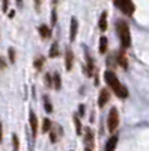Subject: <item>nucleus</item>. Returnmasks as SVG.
Wrapping results in <instances>:
<instances>
[{
  "instance_id": "nucleus-9",
  "label": "nucleus",
  "mask_w": 149,
  "mask_h": 151,
  "mask_svg": "<svg viewBox=\"0 0 149 151\" xmlns=\"http://www.w3.org/2000/svg\"><path fill=\"white\" fill-rule=\"evenodd\" d=\"M72 62H74V56H72V52L68 48L66 53H65V67H66L68 71L72 68Z\"/></svg>"
},
{
  "instance_id": "nucleus-3",
  "label": "nucleus",
  "mask_w": 149,
  "mask_h": 151,
  "mask_svg": "<svg viewBox=\"0 0 149 151\" xmlns=\"http://www.w3.org/2000/svg\"><path fill=\"white\" fill-rule=\"evenodd\" d=\"M119 125V112L116 107H111L108 112V118H107V127L108 132H115Z\"/></svg>"
},
{
  "instance_id": "nucleus-19",
  "label": "nucleus",
  "mask_w": 149,
  "mask_h": 151,
  "mask_svg": "<svg viewBox=\"0 0 149 151\" xmlns=\"http://www.w3.org/2000/svg\"><path fill=\"white\" fill-rule=\"evenodd\" d=\"M74 122H76V130H77V134H81V122L78 119L77 115H74Z\"/></svg>"
},
{
  "instance_id": "nucleus-15",
  "label": "nucleus",
  "mask_w": 149,
  "mask_h": 151,
  "mask_svg": "<svg viewBox=\"0 0 149 151\" xmlns=\"http://www.w3.org/2000/svg\"><path fill=\"white\" fill-rule=\"evenodd\" d=\"M118 62H119V65H122L123 68H127L128 67V62H127V58L123 53H119L118 55Z\"/></svg>"
},
{
  "instance_id": "nucleus-20",
  "label": "nucleus",
  "mask_w": 149,
  "mask_h": 151,
  "mask_svg": "<svg viewBox=\"0 0 149 151\" xmlns=\"http://www.w3.org/2000/svg\"><path fill=\"white\" fill-rule=\"evenodd\" d=\"M12 144H14V151L20 150V142H18V136L17 134H12Z\"/></svg>"
},
{
  "instance_id": "nucleus-4",
  "label": "nucleus",
  "mask_w": 149,
  "mask_h": 151,
  "mask_svg": "<svg viewBox=\"0 0 149 151\" xmlns=\"http://www.w3.org/2000/svg\"><path fill=\"white\" fill-rule=\"evenodd\" d=\"M115 6H118L125 15H133L134 11H135L134 3L130 2V0H123V2H115Z\"/></svg>"
},
{
  "instance_id": "nucleus-13",
  "label": "nucleus",
  "mask_w": 149,
  "mask_h": 151,
  "mask_svg": "<svg viewBox=\"0 0 149 151\" xmlns=\"http://www.w3.org/2000/svg\"><path fill=\"white\" fill-rule=\"evenodd\" d=\"M99 29L106 30L107 29V12H103L101 18H99Z\"/></svg>"
},
{
  "instance_id": "nucleus-22",
  "label": "nucleus",
  "mask_w": 149,
  "mask_h": 151,
  "mask_svg": "<svg viewBox=\"0 0 149 151\" xmlns=\"http://www.w3.org/2000/svg\"><path fill=\"white\" fill-rule=\"evenodd\" d=\"M8 56H9V62L14 64V62H15V52H14V48H9L8 50Z\"/></svg>"
},
{
  "instance_id": "nucleus-26",
  "label": "nucleus",
  "mask_w": 149,
  "mask_h": 151,
  "mask_svg": "<svg viewBox=\"0 0 149 151\" xmlns=\"http://www.w3.org/2000/svg\"><path fill=\"white\" fill-rule=\"evenodd\" d=\"M2 136H3L2 134V122H0V142H2Z\"/></svg>"
},
{
  "instance_id": "nucleus-16",
  "label": "nucleus",
  "mask_w": 149,
  "mask_h": 151,
  "mask_svg": "<svg viewBox=\"0 0 149 151\" xmlns=\"http://www.w3.org/2000/svg\"><path fill=\"white\" fill-rule=\"evenodd\" d=\"M50 129H51V121H50L48 118H45L44 122H42V133H48Z\"/></svg>"
},
{
  "instance_id": "nucleus-24",
  "label": "nucleus",
  "mask_w": 149,
  "mask_h": 151,
  "mask_svg": "<svg viewBox=\"0 0 149 151\" xmlns=\"http://www.w3.org/2000/svg\"><path fill=\"white\" fill-rule=\"evenodd\" d=\"M45 85L47 86H53V79H51V76H50V74L45 76Z\"/></svg>"
},
{
  "instance_id": "nucleus-21",
  "label": "nucleus",
  "mask_w": 149,
  "mask_h": 151,
  "mask_svg": "<svg viewBox=\"0 0 149 151\" xmlns=\"http://www.w3.org/2000/svg\"><path fill=\"white\" fill-rule=\"evenodd\" d=\"M44 106H45L47 112H53V106H51V103L48 101V97H44Z\"/></svg>"
},
{
  "instance_id": "nucleus-5",
  "label": "nucleus",
  "mask_w": 149,
  "mask_h": 151,
  "mask_svg": "<svg viewBox=\"0 0 149 151\" xmlns=\"http://www.w3.org/2000/svg\"><path fill=\"white\" fill-rule=\"evenodd\" d=\"M84 151H92L93 150V133L91 129H86V136H84Z\"/></svg>"
},
{
  "instance_id": "nucleus-18",
  "label": "nucleus",
  "mask_w": 149,
  "mask_h": 151,
  "mask_svg": "<svg viewBox=\"0 0 149 151\" xmlns=\"http://www.w3.org/2000/svg\"><path fill=\"white\" fill-rule=\"evenodd\" d=\"M53 82H54V88H56V89H60V86H62V82H60V76L56 73L54 76H53Z\"/></svg>"
},
{
  "instance_id": "nucleus-1",
  "label": "nucleus",
  "mask_w": 149,
  "mask_h": 151,
  "mask_svg": "<svg viewBox=\"0 0 149 151\" xmlns=\"http://www.w3.org/2000/svg\"><path fill=\"white\" fill-rule=\"evenodd\" d=\"M104 79H106V83L110 86V89L113 91L119 98H127L128 97V89L119 82V79L116 77V74L113 71H106Z\"/></svg>"
},
{
  "instance_id": "nucleus-10",
  "label": "nucleus",
  "mask_w": 149,
  "mask_h": 151,
  "mask_svg": "<svg viewBox=\"0 0 149 151\" xmlns=\"http://www.w3.org/2000/svg\"><path fill=\"white\" fill-rule=\"evenodd\" d=\"M116 145H118V136H111L106 144V151H115Z\"/></svg>"
},
{
  "instance_id": "nucleus-27",
  "label": "nucleus",
  "mask_w": 149,
  "mask_h": 151,
  "mask_svg": "<svg viewBox=\"0 0 149 151\" xmlns=\"http://www.w3.org/2000/svg\"><path fill=\"white\" fill-rule=\"evenodd\" d=\"M8 5H9L8 2H3V11H6V8H8Z\"/></svg>"
},
{
  "instance_id": "nucleus-25",
  "label": "nucleus",
  "mask_w": 149,
  "mask_h": 151,
  "mask_svg": "<svg viewBox=\"0 0 149 151\" xmlns=\"http://www.w3.org/2000/svg\"><path fill=\"white\" fill-rule=\"evenodd\" d=\"M78 107H80V116H83V115H84V106H83V104H80Z\"/></svg>"
},
{
  "instance_id": "nucleus-14",
  "label": "nucleus",
  "mask_w": 149,
  "mask_h": 151,
  "mask_svg": "<svg viewBox=\"0 0 149 151\" xmlns=\"http://www.w3.org/2000/svg\"><path fill=\"white\" fill-rule=\"evenodd\" d=\"M99 52L101 53L107 52V38L106 36H101V40H99Z\"/></svg>"
},
{
  "instance_id": "nucleus-7",
  "label": "nucleus",
  "mask_w": 149,
  "mask_h": 151,
  "mask_svg": "<svg viewBox=\"0 0 149 151\" xmlns=\"http://www.w3.org/2000/svg\"><path fill=\"white\" fill-rule=\"evenodd\" d=\"M29 121H30V129H32V134L36 136V133H38V118H36V115L30 110L29 112Z\"/></svg>"
},
{
  "instance_id": "nucleus-17",
  "label": "nucleus",
  "mask_w": 149,
  "mask_h": 151,
  "mask_svg": "<svg viewBox=\"0 0 149 151\" xmlns=\"http://www.w3.org/2000/svg\"><path fill=\"white\" fill-rule=\"evenodd\" d=\"M57 55H59V45H57V42H54L51 45V50H50V58H56Z\"/></svg>"
},
{
  "instance_id": "nucleus-8",
  "label": "nucleus",
  "mask_w": 149,
  "mask_h": 151,
  "mask_svg": "<svg viewBox=\"0 0 149 151\" xmlns=\"http://www.w3.org/2000/svg\"><path fill=\"white\" fill-rule=\"evenodd\" d=\"M108 98H110V95H108V91H107V89H103V91H101V94H99V100H98V106H99V107H103V106H106V103L108 101Z\"/></svg>"
},
{
  "instance_id": "nucleus-11",
  "label": "nucleus",
  "mask_w": 149,
  "mask_h": 151,
  "mask_svg": "<svg viewBox=\"0 0 149 151\" xmlns=\"http://www.w3.org/2000/svg\"><path fill=\"white\" fill-rule=\"evenodd\" d=\"M59 134H62V130H60L59 125H54V130L50 129V139H51V142H56L57 141V136Z\"/></svg>"
},
{
  "instance_id": "nucleus-12",
  "label": "nucleus",
  "mask_w": 149,
  "mask_h": 151,
  "mask_svg": "<svg viewBox=\"0 0 149 151\" xmlns=\"http://www.w3.org/2000/svg\"><path fill=\"white\" fill-rule=\"evenodd\" d=\"M39 33H41V36L44 38V40H47V38L51 36V30H50V27H48V26H45V24L39 26Z\"/></svg>"
},
{
  "instance_id": "nucleus-23",
  "label": "nucleus",
  "mask_w": 149,
  "mask_h": 151,
  "mask_svg": "<svg viewBox=\"0 0 149 151\" xmlns=\"http://www.w3.org/2000/svg\"><path fill=\"white\" fill-rule=\"evenodd\" d=\"M42 64H44V58H38V59L35 60V68L41 70L42 68Z\"/></svg>"
},
{
  "instance_id": "nucleus-2",
  "label": "nucleus",
  "mask_w": 149,
  "mask_h": 151,
  "mask_svg": "<svg viewBox=\"0 0 149 151\" xmlns=\"http://www.w3.org/2000/svg\"><path fill=\"white\" fill-rule=\"evenodd\" d=\"M116 30L119 35V40L123 48H128L131 45V35H130V27L125 21H118L116 24Z\"/></svg>"
},
{
  "instance_id": "nucleus-6",
  "label": "nucleus",
  "mask_w": 149,
  "mask_h": 151,
  "mask_svg": "<svg viewBox=\"0 0 149 151\" xmlns=\"http://www.w3.org/2000/svg\"><path fill=\"white\" fill-rule=\"evenodd\" d=\"M77 30H78V21H77L76 17H72V18H71V27H69V40H71V41L76 40Z\"/></svg>"
}]
</instances>
